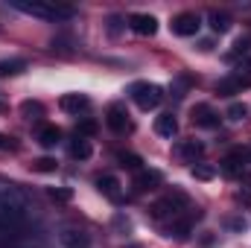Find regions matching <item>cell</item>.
Returning <instances> with one entry per match:
<instances>
[{"label":"cell","instance_id":"obj_1","mask_svg":"<svg viewBox=\"0 0 251 248\" xmlns=\"http://www.w3.org/2000/svg\"><path fill=\"white\" fill-rule=\"evenodd\" d=\"M29 222V198L12 184H0V246L21 237Z\"/></svg>","mask_w":251,"mask_h":248},{"label":"cell","instance_id":"obj_2","mask_svg":"<svg viewBox=\"0 0 251 248\" xmlns=\"http://www.w3.org/2000/svg\"><path fill=\"white\" fill-rule=\"evenodd\" d=\"M12 9L24 12V15H32V18H41V21H67L73 18L76 12L70 6H59V3H47V0H12Z\"/></svg>","mask_w":251,"mask_h":248},{"label":"cell","instance_id":"obj_3","mask_svg":"<svg viewBox=\"0 0 251 248\" xmlns=\"http://www.w3.org/2000/svg\"><path fill=\"white\" fill-rule=\"evenodd\" d=\"M190 210V198L187 193H181V190H173V193H167L164 198H158L155 204H152V219H158V222H173V219H178L181 213H187Z\"/></svg>","mask_w":251,"mask_h":248},{"label":"cell","instance_id":"obj_4","mask_svg":"<svg viewBox=\"0 0 251 248\" xmlns=\"http://www.w3.org/2000/svg\"><path fill=\"white\" fill-rule=\"evenodd\" d=\"M128 94H131V99L137 102V108H143V111L158 108L161 99H164V91H161L155 82H134V85L128 88Z\"/></svg>","mask_w":251,"mask_h":248},{"label":"cell","instance_id":"obj_5","mask_svg":"<svg viewBox=\"0 0 251 248\" xmlns=\"http://www.w3.org/2000/svg\"><path fill=\"white\" fill-rule=\"evenodd\" d=\"M251 161V152L249 149H234L231 155H225V161H222V175H228V178H240V175H246V167H249Z\"/></svg>","mask_w":251,"mask_h":248},{"label":"cell","instance_id":"obj_6","mask_svg":"<svg viewBox=\"0 0 251 248\" xmlns=\"http://www.w3.org/2000/svg\"><path fill=\"white\" fill-rule=\"evenodd\" d=\"M201 219V210H187V213H181L178 219H173L170 225H167V234L170 237H176V240H184L193 234V225Z\"/></svg>","mask_w":251,"mask_h":248},{"label":"cell","instance_id":"obj_7","mask_svg":"<svg viewBox=\"0 0 251 248\" xmlns=\"http://www.w3.org/2000/svg\"><path fill=\"white\" fill-rule=\"evenodd\" d=\"M173 32L176 35H181V38H190V35H196L199 32V26H201V18L196 15V12H181V15H176L173 18Z\"/></svg>","mask_w":251,"mask_h":248},{"label":"cell","instance_id":"obj_8","mask_svg":"<svg viewBox=\"0 0 251 248\" xmlns=\"http://www.w3.org/2000/svg\"><path fill=\"white\" fill-rule=\"evenodd\" d=\"M105 123H108V128H111V131H117V134H126V131H131V120H128V111H126V105H120V102L108 105Z\"/></svg>","mask_w":251,"mask_h":248},{"label":"cell","instance_id":"obj_9","mask_svg":"<svg viewBox=\"0 0 251 248\" xmlns=\"http://www.w3.org/2000/svg\"><path fill=\"white\" fill-rule=\"evenodd\" d=\"M246 88H251V76H243V73H231L225 79H219L216 91L225 94V97H234V94H243Z\"/></svg>","mask_w":251,"mask_h":248},{"label":"cell","instance_id":"obj_10","mask_svg":"<svg viewBox=\"0 0 251 248\" xmlns=\"http://www.w3.org/2000/svg\"><path fill=\"white\" fill-rule=\"evenodd\" d=\"M128 26H131V32H137V35H155V32H158V21H155L152 15H146V12L128 15Z\"/></svg>","mask_w":251,"mask_h":248},{"label":"cell","instance_id":"obj_11","mask_svg":"<svg viewBox=\"0 0 251 248\" xmlns=\"http://www.w3.org/2000/svg\"><path fill=\"white\" fill-rule=\"evenodd\" d=\"M97 187H100V193H102L108 201H114V204L123 201V190H120V181H117L114 175H102V178H97Z\"/></svg>","mask_w":251,"mask_h":248},{"label":"cell","instance_id":"obj_12","mask_svg":"<svg viewBox=\"0 0 251 248\" xmlns=\"http://www.w3.org/2000/svg\"><path fill=\"white\" fill-rule=\"evenodd\" d=\"M176 152H178V158H184V161H190V164H196V161L204 155V143H201V140H178Z\"/></svg>","mask_w":251,"mask_h":248},{"label":"cell","instance_id":"obj_13","mask_svg":"<svg viewBox=\"0 0 251 248\" xmlns=\"http://www.w3.org/2000/svg\"><path fill=\"white\" fill-rule=\"evenodd\" d=\"M193 123L201 125V128H216V125H219V114H216L210 105H204V102H201V105H196V108H193Z\"/></svg>","mask_w":251,"mask_h":248},{"label":"cell","instance_id":"obj_14","mask_svg":"<svg viewBox=\"0 0 251 248\" xmlns=\"http://www.w3.org/2000/svg\"><path fill=\"white\" fill-rule=\"evenodd\" d=\"M164 181V175L158 173V170H140L137 175H134V187L140 190V193H146V190H155V187H161Z\"/></svg>","mask_w":251,"mask_h":248},{"label":"cell","instance_id":"obj_15","mask_svg":"<svg viewBox=\"0 0 251 248\" xmlns=\"http://www.w3.org/2000/svg\"><path fill=\"white\" fill-rule=\"evenodd\" d=\"M59 105H62V111H67V114H79V111H85L91 105V99L85 94H64L62 99H59Z\"/></svg>","mask_w":251,"mask_h":248},{"label":"cell","instance_id":"obj_16","mask_svg":"<svg viewBox=\"0 0 251 248\" xmlns=\"http://www.w3.org/2000/svg\"><path fill=\"white\" fill-rule=\"evenodd\" d=\"M155 134H161V137L173 140V137L178 134V120H176L173 114H161V117L155 120Z\"/></svg>","mask_w":251,"mask_h":248},{"label":"cell","instance_id":"obj_17","mask_svg":"<svg viewBox=\"0 0 251 248\" xmlns=\"http://www.w3.org/2000/svg\"><path fill=\"white\" fill-rule=\"evenodd\" d=\"M59 140H62V128H59V125H41V128H38V143H41L44 149H56Z\"/></svg>","mask_w":251,"mask_h":248},{"label":"cell","instance_id":"obj_18","mask_svg":"<svg viewBox=\"0 0 251 248\" xmlns=\"http://www.w3.org/2000/svg\"><path fill=\"white\" fill-rule=\"evenodd\" d=\"M59 240H62L64 248H88V237L82 231H76V228H64L59 234Z\"/></svg>","mask_w":251,"mask_h":248},{"label":"cell","instance_id":"obj_19","mask_svg":"<svg viewBox=\"0 0 251 248\" xmlns=\"http://www.w3.org/2000/svg\"><path fill=\"white\" fill-rule=\"evenodd\" d=\"M207 24H210V29H213V32H219V35H222V32H228V29H231V24H234V21H231V15H228V12H216V9H213V12L207 15Z\"/></svg>","mask_w":251,"mask_h":248},{"label":"cell","instance_id":"obj_20","mask_svg":"<svg viewBox=\"0 0 251 248\" xmlns=\"http://www.w3.org/2000/svg\"><path fill=\"white\" fill-rule=\"evenodd\" d=\"M91 152H94V146H91V140H88V137H76V140L70 143V155H73V158H79V161L91 158Z\"/></svg>","mask_w":251,"mask_h":248},{"label":"cell","instance_id":"obj_21","mask_svg":"<svg viewBox=\"0 0 251 248\" xmlns=\"http://www.w3.org/2000/svg\"><path fill=\"white\" fill-rule=\"evenodd\" d=\"M21 114H24L26 120H38V117H44V105L26 99V102H21Z\"/></svg>","mask_w":251,"mask_h":248},{"label":"cell","instance_id":"obj_22","mask_svg":"<svg viewBox=\"0 0 251 248\" xmlns=\"http://www.w3.org/2000/svg\"><path fill=\"white\" fill-rule=\"evenodd\" d=\"M21 70H26L24 59H6V62H0V73L3 76H18Z\"/></svg>","mask_w":251,"mask_h":248},{"label":"cell","instance_id":"obj_23","mask_svg":"<svg viewBox=\"0 0 251 248\" xmlns=\"http://www.w3.org/2000/svg\"><path fill=\"white\" fill-rule=\"evenodd\" d=\"M117 161H120V167L131 170V173H140V170H143V167H140L143 161H140L137 155H131V152H120V155H117Z\"/></svg>","mask_w":251,"mask_h":248},{"label":"cell","instance_id":"obj_24","mask_svg":"<svg viewBox=\"0 0 251 248\" xmlns=\"http://www.w3.org/2000/svg\"><path fill=\"white\" fill-rule=\"evenodd\" d=\"M190 173H193V178H199V181H210V178L216 175V167H210V164H196Z\"/></svg>","mask_w":251,"mask_h":248},{"label":"cell","instance_id":"obj_25","mask_svg":"<svg viewBox=\"0 0 251 248\" xmlns=\"http://www.w3.org/2000/svg\"><path fill=\"white\" fill-rule=\"evenodd\" d=\"M246 117H249V108H246L243 102H234V105L228 108V120H231V123H243Z\"/></svg>","mask_w":251,"mask_h":248},{"label":"cell","instance_id":"obj_26","mask_svg":"<svg viewBox=\"0 0 251 248\" xmlns=\"http://www.w3.org/2000/svg\"><path fill=\"white\" fill-rule=\"evenodd\" d=\"M76 134H79V137H91V134H97V120L82 117V120H79V125H76Z\"/></svg>","mask_w":251,"mask_h":248},{"label":"cell","instance_id":"obj_27","mask_svg":"<svg viewBox=\"0 0 251 248\" xmlns=\"http://www.w3.org/2000/svg\"><path fill=\"white\" fill-rule=\"evenodd\" d=\"M47 193H50V198H56V201H70V198H73V193H70L67 187H50Z\"/></svg>","mask_w":251,"mask_h":248},{"label":"cell","instance_id":"obj_28","mask_svg":"<svg viewBox=\"0 0 251 248\" xmlns=\"http://www.w3.org/2000/svg\"><path fill=\"white\" fill-rule=\"evenodd\" d=\"M32 170H35V173H56V161H53V158H41V161L32 164Z\"/></svg>","mask_w":251,"mask_h":248},{"label":"cell","instance_id":"obj_29","mask_svg":"<svg viewBox=\"0 0 251 248\" xmlns=\"http://www.w3.org/2000/svg\"><path fill=\"white\" fill-rule=\"evenodd\" d=\"M187 85H190V79H187V76H181V79L176 82V88H173V94H176V97L181 99V97H184V91H187Z\"/></svg>","mask_w":251,"mask_h":248},{"label":"cell","instance_id":"obj_30","mask_svg":"<svg viewBox=\"0 0 251 248\" xmlns=\"http://www.w3.org/2000/svg\"><path fill=\"white\" fill-rule=\"evenodd\" d=\"M228 228L231 231H243L246 228V219H228Z\"/></svg>","mask_w":251,"mask_h":248},{"label":"cell","instance_id":"obj_31","mask_svg":"<svg viewBox=\"0 0 251 248\" xmlns=\"http://www.w3.org/2000/svg\"><path fill=\"white\" fill-rule=\"evenodd\" d=\"M9 146H12V143H9V137H3V134H0V149H9Z\"/></svg>","mask_w":251,"mask_h":248},{"label":"cell","instance_id":"obj_32","mask_svg":"<svg viewBox=\"0 0 251 248\" xmlns=\"http://www.w3.org/2000/svg\"><path fill=\"white\" fill-rule=\"evenodd\" d=\"M246 67H249V70H251V56H249V62H246Z\"/></svg>","mask_w":251,"mask_h":248}]
</instances>
